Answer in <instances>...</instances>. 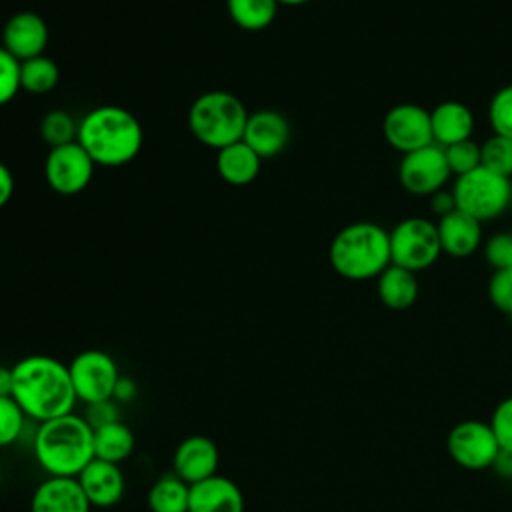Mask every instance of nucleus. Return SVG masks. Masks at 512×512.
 <instances>
[{"instance_id":"obj_6","label":"nucleus","mask_w":512,"mask_h":512,"mask_svg":"<svg viewBox=\"0 0 512 512\" xmlns=\"http://www.w3.org/2000/svg\"><path fill=\"white\" fill-rule=\"evenodd\" d=\"M452 196L458 210L470 214L478 222H488L512 206V180L478 166L472 172L456 176Z\"/></svg>"},{"instance_id":"obj_25","label":"nucleus","mask_w":512,"mask_h":512,"mask_svg":"<svg viewBox=\"0 0 512 512\" xmlns=\"http://www.w3.org/2000/svg\"><path fill=\"white\" fill-rule=\"evenodd\" d=\"M278 8V0H226L230 20L246 32L266 30L276 20Z\"/></svg>"},{"instance_id":"obj_13","label":"nucleus","mask_w":512,"mask_h":512,"mask_svg":"<svg viewBox=\"0 0 512 512\" xmlns=\"http://www.w3.org/2000/svg\"><path fill=\"white\" fill-rule=\"evenodd\" d=\"M48 38L50 30L46 20L32 10L12 14L2 28V46L20 62L42 56L48 46Z\"/></svg>"},{"instance_id":"obj_1","label":"nucleus","mask_w":512,"mask_h":512,"mask_svg":"<svg viewBox=\"0 0 512 512\" xmlns=\"http://www.w3.org/2000/svg\"><path fill=\"white\" fill-rule=\"evenodd\" d=\"M12 398L38 424L70 414L78 402L68 364L46 354L24 356L12 366Z\"/></svg>"},{"instance_id":"obj_11","label":"nucleus","mask_w":512,"mask_h":512,"mask_svg":"<svg viewBox=\"0 0 512 512\" xmlns=\"http://www.w3.org/2000/svg\"><path fill=\"white\" fill-rule=\"evenodd\" d=\"M452 176L444 148L438 144H428L414 152L402 154L398 164L400 186L416 196H432L442 190Z\"/></svg>"},{"instance_id":"obj_7","label":"nucleus","mask_w":512,"mask_h":512,"mask_svg":"<svg viewBox=\"0 0 512 512\" xmlns=\"http://www.w3.org/2000/svg\"><path fill=\"white\" fill-rule=\"evenodd\" d=\"M388 238L392 264L412 270L416 274L430 268L442 254L436 222L422 216H410L400 220L388 232Z\"/></svg>"},{"instance_id":"obj_10","label":"nucleus","mask_w":512,"mask_h":512,"mask_svg":"<svg viewBox=\"0 0 512 512\" xmlns=\"http://www.w3.org/2000/svg\"><path fill=\"white\" fill-rule=\"evenodd\" d=\"M94 170V160L78 142L50 148L44 160V180L50 190L62 196H74L86 190Z\"/></svg>"},{"instance_id":"obj_17","label":"nucleus","mask_w":512,"mask_h":512,"mask_svg":"<svg viewBox=\"0 0 512 512\" xmlns=\"http://www.w3.org/2000/svg\"><path fill=\"white\" fill-rule=\"evenodd\" d=\"M76 478L92 506L110 508L124 498L126 478L120 464L94 458Z\"/></svg>"},{"instance_id":"obj_29","label":"nucleus","mask_w":512,"mask_h":512,"mask_svg":"<svg viewBox=\"0 0 512 512\" xmlns=\"http://www.w3.org/2000/svg\"><path fill=\"white\" fill-rule=\"evenodd\" d=\"M26 414L12 396H0V448L12 446L24 432Z\"/></svg>"},{"instance_id":"obj_20","label":"nucleus","mask_w":512,"mask_h":512,"mask_svg":"<svg viewBox=\"0 0 512 512\" xmlns=\"http://www.w3.org/2000/svg\"><path fill=\"white\" fill-rule=\"evenodd\" d=\"M434 144L446 148L472 138L474 116L464 102L444 100L430 112Z\"/></svg>"},{"instance_id":"obj_2","label":"nucleus","mask_w":512,"mask_h":512,"mask_svg":"<svg viewBox=\"0 0 512 512\" xmlns=\"http://www.w3.org/2000/svg\"><path fill=\"white\" fill-rule=\"evenodd\" d=\"M76 142L96 166L116 168L132 162L144 144L140 120L118 104H102L78 120Z\"/></svg>"},{"instance_id":"obj_42","label":"nucleus","mask_w":512,"mask_h":512,"mask_svg":"<svg viewBox=\"0 0 512 512\" xmlns=\"http://www.w3.org/2000/svg\"><path fill=\"white\" fill-rule=\"evenodd\" d=\"M310 0H278L280 6H300V4H308Z\"/></svg>"},{"instance_id":"obj_41","label":"nucleus","mask_w":512,"mask_h":512,"mask_svg":"<svg viewBox=\"0 0 512 512\" xmlns=\"http://www.w3.org/2000/svg\"><path fill=\"white\" fill-rule=\"evenodd\" d=\"M0 396H12V366L0 364Z\"/></svg>"},{"instance_id":"obj_19","label":"nucleus","mask_w":512,"mask_h":512,"mask_svg":"<svg viewBox=\"0 0 512 512\" xmlns=\"http://www.w3.org/2000/svg\"><path fill=\"white\" fill-rule=\"evenodd\" d=\"M442 252L454 258H466L480 248L482 242V222L470 214L454 208L436 222Z\"/></svg>"},{"instance_id":"obj_4","label":"nucleus","mask_w":512,"mask_h":512,"mask_svg":"<svg viewBox=\"0 0 512 512\" xmlns=\"http://www.w3.org/2000/svg\"><path fill=\"white\" fill-rule=\"evenodd\" d=\"M328 260L346 280L378 278L392 264L388 230L374 222H352L334 234Z\"/></svg>"},{"instance_id":"obj_32","label":"nucleus","mask_w":512,"mask_h":512,"mask_svg":"<svg viewBox=\"0 0 512 512\" xmlns=\"http://www.w3.org/2000/svg\"><path fill=\"white\" fill-rule=\"evenodd\" d=\"M20 90V60L0 44V106L12 102Z\"/></svg>"},{"instance_id":"obj_5","label":"nucleus","mask_w":512,"mask_h":512,"mask_svg":"<svg viewBox=\"0 0 512 512\" xmlns=\"http://www.w3.org/2000/svg\"><path fill=\"white\" fill-rule=\"evenodd\" d=\"M250 112L244 102L228 90H208L200 94L188 110L192 136L214 150L242 140Z\"/></svg>"},{"instance_id":"obj_33","label":"nucleus","mask_w":512,"mask_h":512,"mask_svg":"<svg viewBox=\"0 0 512 512\" xmlns=\"http://www.w3.org/2000/svg\"><path fill=\"white\" fill-rule=\"evenodd\" d=\"M488 424L496 436L500 450L512 452V396L502 398L494 406Z\"/></svg>"},{"instance_id":"obj_40","label":"nucleus","mask_w":512,"mask_h":512,"mask_svg":"<svg viewBox=\"0 0 512 512\" xmlns=\"http://www.w3.org/2000/svg\"><path fill=\"white\" fill-rule=\"evenodd\" d=\"M492 468L504 476V478H512V452H506V450H500Z\"/></svg>"},{"instance_id":"obj_38","label":"nucleus","mask_w":512,"mask_h":512,"mask_svg":"<svg viewBox=\"0 0 512 512\" xmlns=\"http://www.w3.org/2000/svg\"><path fill=\"white\" fill-rule=\"evenodd\" d=\"M430 198V210L440 218V216H444V214H448V212H452L454 208H456V202H454V196H452V190L450 192H446L444 188L442 190H438V192H434L432 196H428Z\"/></svg>"},{"instance_id":"obj_36","label":"nucleus","mask_w":512,"mask_h":512,"mask_svg":"<svg viewBox=\"0 0 512 512\" xmlns=\"http://www.w3.org/2000/svg\"><path fill=\"white\" fill-rule=\"evenodd\" d=\"M82 416L90 424L92 430H98L102 426L120 422V404L112 398L92 402V404H86V410H84Z\"/></svg>"},{"instance_id":"obj_8","label":"nucleus","mask_w":512,"mask_h":512,"mask_svg":"<svg viewBox=\"0 0 512 512\" xmlns=\"http://www.w3.org/2000/svg\"><path fill=\"white\" fill-rule=\"evenodd\" d=\"M446 450L460 468L486 470L492 468L500 446L488 422L466 418L448 430Z\"/></svg>"},{"instance_id":"obj_18","label":"nucleus","mask_w":512,"mask_h":512,"mask_svg":"<svg viewBox=\"0 0 512 512\" xmlns=\"http://www.w3.org/2000/svg\"><path fill=\"white\" fill-rule=\"evenodd\" d=\"M188 512H244V494L232 478L214 474L190 486Z\"/></svg>"},{"instance_id":"obj_12","label":"nucleus","mask_w":512,"mask_h":512,"mask_svg":"<svg viewBox=\"0 0 512 512\" xmlns=\"http://www.w3.org/2000/svg\"><path fill=\"white\" fill-rule=\"evenodd\" d=\"M382 134L384 140L402 154L424 148L434 142L430 112L412 102L396 104L382 120Z\"/></svg>"},{"instance_id":"obj_26","label":"nucleus","mask_w":512,"mask_h":512,"mask_svg":"<svg viewBox=\"0 0 512 512\" xmlns=\"http://www.w3.org/2000/svg\"><path fill=\"white\" fill-rule=\"evenodd\" d=\"M60 82V68L50 56H34L20 62V88L28 94L40 96L52 92Z\"/></svg>"},{"instance_id":"obj_24","label":"nucleus","mask_w":512,"mask_h":512,"mask_svg":"<svg viewBox=\"0 0 512 512\" xmlns=\"http://www.w3.org/2000/svg\"><path fill=\"white\" fill-rule=\"evenodd\" d=\"M134 446V432L122 420L94 430V458L120 464L134 452Z\"/></svg>"},{"instance_id":"obj_22","label":"nucleus","mask_w":512,"mask_h":512,"mask_svg":"<svg viewBox=\"0 0 512 512\" xmlns=\"http://www.w3.org/2000/svg\"><path fill=\"white\" fill-rule=\"evenodd\" d=\"M420 286L416 272L406 270L402 266L390 264L376 278V294L380 302L390 310H408L418 298Z\"/></svg>"},{"instance_id":"obj_28","label":"nucleus","mask_w":512,"mask_h":512,"mask_svg":"<svg viewBox=\"0 0 512 512\" xmlns=\"http://www.w3.org/2000/svg\"><path fill=\"white\" fill-rule=\"evenodd\" d=\"M480 166L512 180V138L492 134L480 144Z\"/></svg>"},{"instance_id":"obj_43","label":"nucleus","mask_w":512,"mask_h":512,"mask_svg":"<svg viewBox=\"0 0 512 512\" xmlns=\"http://www.w3.org/2000/svg\"><path fill=\"white\" fill-rule=\"evenodd\" d=\"M510 320H512V314H510Z\"/></svg>"},{"instance_id":"obj_14","label":"nucleus","mask_w":512,"mask_h":512,"mask_svg":"<svg viewBox=\"0 0 512 512\" xmlns=\"http://www.w3.org/2000/svg\"><path fill=\"white\" fill-rule=\"evenodd\" d=\"M218 464L220 452L216 442L202 434L184 438L172 456V472L190 486L218 474Z\"/></svg>"},{"instance_id":"obj_3","label":"nucleus","mask_w":512,"mask_h":512,"mask_svg":"<svg viewBox=\"0 0 512 512\" xmlns=\"http://www.w3.org/2000/svg\"><path fill=\"white\" fill-rule=\"evenodd\" d=\"M32 452L48 476L76 478L94 460V430L74 412L38 424Z\"/></svg>"},{"instance_id":"obj_37","label":"nucleus","mask_w":512,"mask_h":512,"mask_svg":"<svg viewBox=\"0 0 512 512\" xmlns=\"http://www.w3.org/2000/svg\"><path fill=\"white\" fill-rule=\"evenodd\" d=\"M136 394H138L136 382L130 376L120 374V378L114 386V392H112V400H116L118 404H126V402H132L136 398Z\"/></svg>"},{"instance_id":"obj_30","label":"nucleus","mask_w":512,"mask_h":512,"mask_svg":"<svg viewBox=\"0 0 512 512\" xmlns=\"http://www.w3.org/2000/svg\"><path fill=\"white\" fill-rule=\"evenodd\" d=\"M488 122L494 134L512 138V84L500 88L488 104Z\"/></svg>"},{"instance_id":"obj_35","label":"nucleus","mask_w":512,"mask_h":512,"mask_svg":"<svg viewBox=\"0 0 512 512\" xmlns=\"http://www.w3.org/2000/svg\"><path fill=\"white\" fill-rule=\"evenodd\" d=\"M484 258L494 270L512 268V232L494 234L484 244Z\"/></svg>"},{"instance_id":"obj_34","label":"nucleus","mask_w":512,"mask_h":512,"mask_svg":"<svg viewBox=\"0 0 512 512\" xmlns=\"http://www.w3.org/2000/svg\"><path fill=\"white\" fill-rule=\"evenodd\" d=\"M488 298L504 314H512V268L494 270L488 280Z\"/></svg>"},{"instance_id":"obj_15","label":"nucleus","mask_w":512,"mask_h":512,"mask_svg":"<svg viewBox=\"0 0 512 512\" xmlns=\"http://www.w3.org/2000/svg\"><path fill=\"white\" fill-rule=\"evenodd\" d=\"M242 140L262 158H274L290 142V122L276 110H256L248 116Z\"/></svg>"},{"instance_id":"obj_9","label":"nucleus","mask_w":512,"mask_h":512,"mask_svg":"<svg viewBox=\"0 0 512 512\" xmlns=\"http://www.w3.org/2000/svg\"><path fill=\"white\" fill-rule=\"evenodd\" d=\"M76 398L84 404L112 398L114 386L120 378L116 360L98 348L78 352L68 364Z\"/></svg>"},{"instance_id":"obj_21","label":"nucleus","mask_w":512,"mask_h":512,"mask_svg":"<svg viewBox=\"0 0 512 512\" xmlns=\"http://www.w3.org/2000/svg\"><path fill=\"white\" fill-rule=\"evenodd\" d=\"M262 158L244 142H232L216 150V170L218 176L232 186L252 184L260 174Z\"/></svg>"},{"instance_id":"obj_27","label":"nucleus","mask_w":512,"mask_h":512,"mask_svg":"<svg viewBox=\"0 0 512 512\" xmlns=\"http://www.w3.org/2000/svg\"><path fill=\"white\" fill-rule=\"evenodd\" d=\"M40 136L50 148L76 142L78 122L72 118L70 112L62 108L48 110L40 120Z\"/></svg>"},{"instance_id":"obj_39","label":"nucleus","mask_w":512,"mask_h":512,"mask_svg":"<svg viewBox=\"0 0 512 512\" xmlns=\"http://www.w3.org/2000/svg\"><path fill=\"white\" fill-rule=\"evenodd\" d=\"M14 186L16 182H14L12 170L4 162H0V208H4L10 202L14 194Z\"/></svg>"},{"instance_id":"obj_23","label":"nucleus","mask_w":512,"mask_h":512,"mask_svg":"<svg viewBox=\"0 0 512 512\" xmlns=\"http://www.w3.org/2000/svg\"><path fill=\"white\" fill-rule=\"evenodd\" d=\"M190 484L174 472H166L154 480L146 494L150 512H188Z\"/></svg>"},{"instance_id":"obj_16","label":"nucleus","mask_w":512,"mask_h":512,"mask_svg":"<svg viewBox=\"0 0 512 512\" xmlns=\"http://www.w3.org/2000/svg\"><path fill=\"white\" fill-rule=\"evenodd\" d=\"M78 478L48 476L42 480L30 498V512H90Z\"/></svg>"},{"instance_id":"obj_31","label":"nucleus","mask_w":512,"mask_h":512,"mask_svg":"<svg viewBox=\"0 0 512 512\" xmlns=\"http://www.w3.org/2000/svg\"><path fill=\"white\" fill-rule=\"evenodd\" d=\"M444 154H446L450 172L456 176L472 172L474 168L480 166V144H476L472 138L446 146Z\"/></svg>"}]
</instances>
